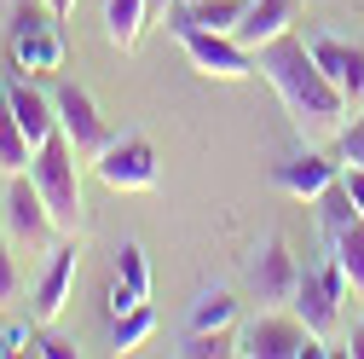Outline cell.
<instances>
[{
    "mask_svg": "<svg viewBox=\"0 0 364 359\" xmlns=\"http://www.w3.org/2000/svg\"><path fill=\"white\" fill-rule=\"evenodd\" d=\"M255 70L272 81V93H278L284 110H289V128L301 133L306 145H324V140H336V133H341L347 99L336 93V81L318 70L306 35L289 29V35H278V41H266V47L255 53Z\"/></svg>",
    "mask_w": 364,
    "mask_h": 359,
    "instance_id": "6da1fadb",
    "label": "cell"
},
{
    "mask_svg": "<svg viewBox=\"0 0 364 359\" xmlns=\"http://www.w3.org/2000/svg\"><path fill=\"white\" fill-rule=\"evenodd\" d=\"M81 157L75 145L64 140V128L47 133V140L35 145V162H29V180L41 186V197H47L53 220H58V232L64 238H87V203H81Z\"/></svg>",
    "mask_w": 364,
    "mask_h": 359,
    "instance_id": "7a4b0ae2",
    "label": "cell"
},
{
    "mask_svg": "<svg viewBox=\"0 0 364 359\" xmlns=\"http://www.w3.org/2000/svg\"><path fill=\"white\" fill-rule=\"evenodd\" d=\"M0 232L18 255H53L58 249V220L41 197V186L29 174H6V186H0Z\"/></svg>",
    "mask_w": 364,
    "mask_h": 359,
    "instance_id": "3957f363",
    "label": "cell"
},
{
    "mask_svg": "<svg viewBox=\"0 0 364 359\" xmlns=\"http://www.w3.org/2000/svg\"><path fill=\"white\" fill-rule=\"evenodd\" d=\"M6 41H12V64H18L23 76L64 70V29H58V18H53L47 0H12Z\"/></svg>",
    "mask_w": 364,
    "mask_h": 359,
    "instance_id": "277c9868",
    "label": "cell"
},
{
    "mask_svg": "<svg viewBox=\"0 0 364 359\" xmlns=\"http://www.w3.org/2000/svg\"><path fill=\"white\" fill-rule=\"evenodd\" d=\"M237 353L243 359H318V353H330V348L301 325L295 307H272V313H260L255 325L237 331Z\"/></svg>",
    "mask_w": 364,
    "mask_h": 359,
    "instance_id": "5b68a950",
    "label": "cell"
},
{
    "mask_svg": "<svg viewBox=\"0 0 364 359\" xmlns=\"http://www.w3.org/2000/svg\"><path fill=\"white\" fill-rule=\"evenodd\" d=\"M168 29L179 35L191 70H203V76H214V81H243V76H255V53L243 47L232 29H203V24H186V18H173Z\"/></svg>",
    "mask_w": 364,
    "mask_h": 359,
    "instance_id": "8992f818",
    "label": "cell"
},
{
    "mask_svg": "<svg viewBox=\"0 0 364 359\" xmlns=\"http://www.w3.org/2000/svg\"><path fill=\"white\" fill-rule=\"evenodd\" d=\"M87 168H93L110 192H122V197H127V192H156V186H162V162H156V145L145 140V133H122V140H110Z\"/></svg>",
    "mask_w": 364,
    "mask_h": 359,
    "instance_id": "52a82bcc",
    "label": "cell"
},
{
    "mask_svg": "<svg viewBox=\"0 0 364 359\" xmlns=\"http://www.w3.org/2000/svg\"><path fill=\"white\" fill-rule=\"evenodd\" d=\"M347 296H353V290H347V279H341V266L330 261V266H318V273H301L289 307L301 313V325L330 348V342H341V301H347Z\"/></svg>",
    "mask_w": 364,
    "mask_h": 359,
    "instance_id": "ba28073f",
    "label": "cell"
},
{
    "mask_svg": "<svg viewBox=\"0 0 364 359\" xmlns=\"http://www.w3.org/2000/svg\"><path fill=\"white\" fill-rule=\"evenodd\" d=\"M53 105H58V128H64V140L75 145V157H81V162H93V157L116 140L110 122L99 116V105H93V93H87V87L58 81V87H53Z\"/></svg>",
    "mask_w": 364,
    "mask_h": 359,
    "instance_id": "9c48e42d",
    "label": "cell"
},
{
    "mask_svg": "<svg viewBox=\"0 0 364 359\" xmlns=\"http://www.w3.org/2000/svg\"><path fill=\"white\" fill-rule=\"evenodd\" d=\"M75 266H81V238H58V249L47 255V273L35 279L29 290V313H35V325L41 331H53L64 319V307H70V290H75Z\"/></svg>",
    "mask_w": 364,
    "mask_h": 359,
    "instance_id": "30bf717a",
    "label": "cell"
},
{
    "mask_svg": "<svg viewBox=\"0 0 364 359\" xmlns=\"http://www.w3.org/2000/svg\"><path fill=\"white\" fill-rule=\"evenodd\" d=\"M295 284H301V266H295V255H289V244L272 232L255 255H249V290L260 296V301H272V307H289V296H295Z\"/></svg>",
    "mask_w": 364,
    "mask_h": 359,
    "instance_id": "8fae6325",
    "label": "cell"
},
{
    "mask_svg": "<svg viewBox=\"0 0 364 359\" xmlns=\"http://www.w3.org/2000/svg\"><path fill=\"white\" fill-rule=\"evenodd\" d=\"M306 47H312L318 70L336 81V93L347 99V110H358L364 105V47H353V41H341V35H306Z\"/></svg>",
    "mask_w": 364,
    "mask_h": 359,
    "instance_id": "7c38bea8",
    "label": "cell"
},
{
    "mask_svg": "<svg viewBox=\"0 0 364 359\" xmlns=\"http://www.w3.org/2000/svg\"><path fill=\"white\" fill-rule=\"evenodd\" d=\"M336 180H341V162L318 157L312 145H306L301 157H289V162H278V168H272V186H278L284 197H301V203H312L324 186H336Z\"/></svg>",
    "mask_w": 364,
    "mask_h": 359,
    "instance_id": "4fadbf2b",
    "label": "cell"
},
{
    "mask_svg": "<svg viewBox=\"0 0 364 359\" xmlns=\"http://www.w3.org/2000/svg\"><path fill=\"white\" fill-rule=\"evenodd\" d=\"M295 18H301V0H249L232 35L243 41L249 53H260L266 41H278V35H289V29H295Z\"/></svg>",
    "mask_w": 364,
    "mask_h": 359,
    "instance_id": "5bb4252c",
    "label": "cell"
},
{
    "mask_svg": "<svg viewBox=\"0 0 364 359\" xmlns=\"http://www.w3.org/2000/svg\"><path fill=\"white\" fill-rule=\"evenodd\" d=\"M6 110L23 122V133L41 145L47 133H58V105H53V93H41V87L29 81V76H18V81H6Z\"/></svg>",
    "mask_w": 364,
    "mask_h": 359,
    "instance_id": "9a60e30c",
    "label": "cell"
},
{
    "mask_svg": "<svg viewBox=\"0 0 364 359\" xmlns=\"http://www.w3.org/2000/svg\"><path fill=\"white\" fill-rule=\"evenodd\" d=\"M145 29H151V12H145V0H105V35H110V47L133 53Z\"/></svg>",
    "mask_w": 364,
    "mask_h": 359,
    "instance_id": "2e32d148",
    "label": "cell"
},
{
    "mask_svg": "<svg viewBox=\"0 0 364 359\" xmlns=\"http://www.w3.org/2000/svg\"><path fill=\"white\" fill-rule=\"evenodd\" d=\"M330 261L341 266V279H347V290L364 301V214L353 220V227H341L336 238H330Z\"/></svg>",
    "mask_w": 364,
    "mask_h": 359,
    "instance_id": "e0dca14e",
    "label": "cell"
},
{
    "mask_svg": "<svg viewBox=\"0 0 364 359\" xmlns=\"http://www.w3.org/2000/svg\"><path fill=\"white\" fill-rule=\"evenodd\" d=\"M35 162V140L23 133V122L0 105V174H29Z\"/></svg>",
    "mask_w": 364,
    "mask_h": 359,
    "instance_id": "ac0fdd59",
    "label": "cell"
},
{
    "mask_svg": "<svg viewBox=\"0 0 364 359\" xmlns=\"http://www.w3.org/2000/svg\"><path fill=\"white\" fill-rule=\"evenodd\" d=\"M249 0H179V12L173 18H186V24H203V29H237Z\"/></svg>",
    "mask_w": 364,
    "mask_h": 359,
    "instance_id": "d6986e66",
    "label": "cell"
},
{
    "mask_svg": "<svg viewBox=\"0 0 364 359\" xmlns=\"http://www.w3.org/2000/svg\"><path fill=\"white\" fill-rule=\"evenodd\" d=\"M312 209H318V220H324V238H336L341 227H353V220H358V209H353V197H347L341 180L318 192V197H312Z\"/></svg>",
    "mask_w": 364,
    "mask_h": 359,
    "instance_id": "ffe728a7",
    "label": "cell"
},
{
    "mask_svg": "<svg viewBox=\"0 0 364 359\" xmlns=\"http://www.w3.org/2000/svg\"><path fill=\"white\" fill-rule=\"evenodd\" d=\"M232 319H237L232 290H203V296H197V307H191V331H225Z\"/></svg>",
    "mask_w": 364,
    "mask_h": 359,
    "instance_id": "44dd1931",
    "label": "cell"
},
{
    "mask_svg": "<svg viewBox=\"0 0 364 359\" xmlns=\"http://www.w3.org/2000/svg\"><path fill=\"white\" fill-rule=\"evenodd\" d=\"M232 353H237L232 325L225 331H186V342H179V359H232Z\"/></svg>",
    "mask_w": 364,
    "mask_h": 359,
    "instance_id": "7402d4cb",
    "label": "cell"
},
{
    "mask_svg": "<svg viewBox=\"0 0 364 359\" xmlns=\"http://www.w3.org/2000/svg\"><path fill=\"white\" fill-rule=\"evenodd\" d=\"M151 331H156V313L139 301L133 313H122V319H116V353H139V348L151 342Z\"/></svg>",
    "mask_w": 364,
    "mask_h": 359,
    "instance_id": "603a6c76",
    "label": "cell"
},
{
    "mask_svg": "<svg viewBox=\"0 0 364 359\" xmlns=\"http://www.w3.org/2000/svg\"><path fill=\"white\" fill-rule=\"evenodd\" d=\"M116 279L139 296V301H151V266H145V249L139 244H122V266H116Z\"/></svg>",
    "mask_w": 364,
    "mask_h": 359,
    "instance_id": "cb8c5ba5",
    "label": "cell"
},
{
    "mask_svg": "<svg viewBox=\"0 0 364 359\" xmlns=\"http://www.w3.org/2000/svg\"><path fill=\"white\" fill-rule=\"evenodd\" d=\"M336 157L364 168V105H358V110H347V122H341V133H336Z\"/></svg>",
    "mask_w": 364,
    "mask_h": 359,
    "instance_id": "d4e9b609",
    "label": "cell"
},
{
    "mask_svg": "<svg viewBox=\"0 0 364 359\" xmlns=\"http://www.w3.org/2000/svg\"><path fill=\"white\" fill-rule=\"evenodd\" d=\"M23 296V273H18V249L6 244V232H0V301H18Z\"/></svg>",
    "mask_w": 364,
    "mask_h": 359,
    "instance_id": "484cf974",
    "label": "cell"
},
{
    "mask_svg": "<svg viewBox=\"0 0 364 359\" xmlns=\"http://www.w3.org/2000/svg\"><path fill=\"white\" fill-rule=\"evenodd\" d=\"M341 186H347V197H353V209L364 214V168H358V162H341Z\"/></svg>",
    "mask_w": 364,
    "mask_h": 359,
    "instance_id": "4316f807",
    "label": "cell"
},
{
    "mask_svg": "<svg viewBox=\"0 0 364 359\" xmlns=\"http://www.w3.org/2000/svg\"><path fill=\"white\" fill-rule=\"evenodd\" d=\"M336 353H347V359H364V325L341 331V348H336Z\"/></svg>",
    "mask_w": 364,
    "mask_h": 359,
    "instance_id": "83f0119b",
    "label": "cell"
},
{
    "mask_svg": "<svg viewBox=\"0 0 364 359\" xmlns=\"http://www.w3.org/2000/svg\"><path fill=\"white\" fill-rule=\"evenodd\" d=\"M35 353H47V359H70L75 348H70L64 336H41V342H35Z\"/></svg>",
    "mask_w": 364,
    "mask_h": 359,
    "instance_id": "f1b7e54d",
    "label": "cell"
},
{
    "mask_svg": "<svg viewBox=\"0 0 364 359\" xmlns=\"http://www.w3.org/2000/svg\"><path fill=\"white\" fill-rule=\"evenodd\" d=\"M145 12H151V24H162V18L173 12V0H145Z\"/></svg>",
    "mask_w": 364,
    "mask_h": 359,
    "instance_id": "f546056e",
    "label": "cell"
},
{
    "mask_svg": "<svg viewBox=\"0 0 364 359\" xmlns=\"http://www.w3.org/2000/svg\"><path fill=\"white\" fill-rule=\"evenodd\" d=\"M47 6H53V18H58V24H64V18H70V12H75V0H47Z\"/></svg>",
    "mask_w": 364,
    "mask_h": 359,
    "instance_id": "4dcf8cb0",
    "label": "cell"
},
{
    "mask_svg": "<svg viewBox=\"0 0 364 359\" xmlns=\"http://www.w3.org/2000/svg\"><path fill=\"white\" fill-rule=\"evenodd\" d=\"M6 12H12V0H0V18H6Z\"/></svg>",
    "mask_w": 364,
    "mask_h": 359,
    "instance_id": "1f68e13d",
    "label": "cell"
},
{
    "mask_svg": "<svg viewBox=\"0 0 364 359\" xmlns=\"http://www.w3.org/2000/svg\"><path fill=\"white\" fill-rule=\"evenodd\" d=\"M0 105H6V81H0Z\"/></svg>",
    "mask_w": 364,
    "mask_h": 359,
    "instance_id": "d6a6232c",
    "label": "cell"
},
{
    "mask_svg": "<svg viewBox=\"0 0 364 359\" xmlns=\"http://www.w3.org/2000/svg\"><path fill=\"white\" fill-rule=\"evenodd\" d=\"M0 186H6V174H0Z\"/></svg>",
    "mask_w": 364,
    "mask_h": 359,
    "instance_id": "836d02e7",
    "label": "cell"
}]
</instances>
